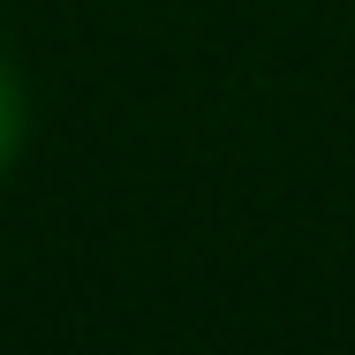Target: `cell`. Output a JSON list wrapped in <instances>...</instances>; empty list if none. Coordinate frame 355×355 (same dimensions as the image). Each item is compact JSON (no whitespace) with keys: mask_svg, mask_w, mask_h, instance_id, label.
<instances>
[{"mask_svg":"<svg viewBox=\"0 0 355 355\" xmlns=\"http://www.w3.org/2000/svg\"><path fill=\"white\" fill-rule=\"evenodd\" d=\"M15 144H23V91H15V69L0 61V174H8Z\"/></svg>","mask_w":355,"mask_h":355,"instance_id":"1","label":"cell"}]
</instances>
